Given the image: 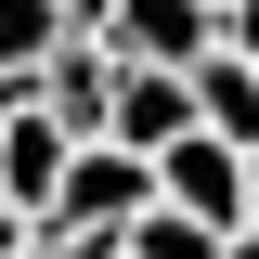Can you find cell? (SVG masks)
I'll return each mask as SVG.
<instances>
[{
	"label": "cell",
	"instance_id": "obj_1",
	"mask_svg": "<svg viewBox=\"0 0 259 259\" xmlns=\"http://www.w3.org/2000/svg\"><path fill=\"white\" fill-rule=\"evenodd\" d=\"M143 207H156V168L117 156V143H78L65 182H52V207H39V233H65V246H117Z\"/></svg>",
	"mask_w": 259,
	"mask_h": 259
},
{
	"label": "cell",
	"instance_id": "obj_2",
	"mask_svg": "<svg viewBox=\"0 0 259 259\" xmlns=\"http://www.w3.org/2000/svg\"><path fill=\"white\" fill-rule=\"evenodd\" d=\"M156 207H168V221H194L207 246H233V233H246V156H221L207 130H182V143L156 156Z\"/></svg>",
	"mask_w": 259,
	"mask_h": 259
},
{
	"label": "cell",
	"instance_id": "obj_3",
	"mask_svg": "<svg viewBox=\"0 0 259 259\" xmlns=\"http://www.w3.org/2000/svg\"><path fill=\"white\" fill-rule=\"evenodd\" d=\"M104 52L143 65V78H182V65L207 52V0H117V13H104Z\"/></svg>",
	"mask_w": 259,
	"mask_h": 259
},
{
	"label": "cell",
	"instance_id": "obj_4",
	"mask_svg": "<svg viewBox=\"0 0 259 259\" xmlns=\"http://www.w3.org/2000/svg\"><path fill=\"white\" fill-rule=\"evenodd\" d=\"M65 156H78V143H65V130L39 117V104H0V207H13L26 233H39V207H52Z\"/></svg>",
	"mask_w": 259,
	"mask_h": 259
},
{
	"label": "cell",
	"instance_id": "obj_5",
	"mask_svg": "<svg viewBox=\"0 0 259 259\" xmlns=\"http://www.w3.org/2000/svg\"><path fill=\"white\" fill-rule=\"evenodd\" d=\"M104 104H117V52H104V39H65V52L39 65V117H52L65 143H104Z\"/></svg>",
	"mask_w": 259,
	"mask_h": 259
},
{
	"label": "cell",
	"instance_id": "obj_6",
	"mask_svg": "<svg viewBox=\"0 0 259 259\" xmlns=\"http://www.w3.org/2000/svg\"><path fill=\"white\" fill-rule=\"evenodd\" d=\"M182 104H194V130H207L221 156H259V65L194 52V65H182Z\"/></svg>",
	"mask_w": 259,
	"mask_h": 259
},
{
	"label": "cell",
	"instance_id": "obj_7",
	"mask_svg": "<svg viewBox=\"0 0 259 259\" xmlns=\"http://www.w3.org/2000/svg\"><path fill=\"white\" fill-rule=\"evenodd\" d=\"M182 130H194V104H182V78H143V65H117V104H104V143L156 168L168 143H182Z\"/></svg>",
	"mask_w": 259,
	"mask_h": 259
},
{
	"label": "cell",
	"instance_id": "obj_8",
	"mask_svg": "<svg viewBox=\"0 0 259 259\" xmlns=\"http://www.w3.org/2000/svg\"><path fill=\"white\" fill-rule=\"evenodd\" d=\"M65 52V26H52V0H0V91H39V65Z\"/></svg>",
	"mask_w": 259,
	"mask_h": 259
},
{
	"label": "cell",
	"instance_id": "obj_9",
	"mask_svg": "<svg viewBox=\"0 0 259 259\" xmlns=\"http://www.w3.org/2000/svg\"><path fill=\"white\" fill-rule=\"evenodd\" d=\"M207 52H233V65H259V0H221V13H207Z\"/></svg>",
	"mask_w": 259,
	"mask_h": 259
},
{
	"label": "cell",
	"instance_id": "obj_10",
	"mask_svg": "<svg viewBox=\"0 0 259 259\" xmlns=\"http://www.w3.org/2000/svg\"><path fill=\"white\" fill-rule=\"evenodd\" d=\"M104 13H117V0H52V26H65V39H104Z\"/></svg>",
	"mask_w": 259,
	"mask_h": 259
},
{
	"label": "cell",
	"instance_id": "obj_11",
	"mask_svg": "<svg viewBox=\"0 0 259 259\" xmlns=\"http://www.w3.org/2000/svg\"><path fill=\"white\" fill-rule=\"evenodd\" d=\"M13 259H104V246H65V233H26Z\"/></svg>",
	"mask_w": 259,
	"mask_h": 259
},
{
	"label": "cell",
	"instance_id": "obj_12",
	"mask_svg": "<svg viewBox=\"0 0 259 259\" xmlns=\"http://www.w3.org/2000/svg\"><path fill=\"white\" fill-rule=\"evenodd\" d=\"M13 246H26V221H13V207H0V259H13Z\"/></svg>",
	"mask_w": 259,
	"mask_h": 259
},
{
	"label": "cell",
	"instance_id": "obj_13",
	"mask_svg": "<svg viewBox=\"0 0 259 259\" xmlns=\"http://www.w3.org/2000/svg\"><path fill=\"white\" fill-rule=\"evenodd\" d=\"M246 233H259V156H246Z\"/></svg>",
	"mask_w": 259,
	"mask_h": 259
},
{
	"label": "cell",
	"instance_id": "obj_14",
	"mask_svg": "<svg viewBox=\"0 0 259 259\" xmlns=\"http://www.w3.org/2000/svg\"><path fill=\"white\" fill-rule=\"evenodd\" d=\"M207 13H221V0H207Z\"/></svg>",
	"mask_w": 259,
	"mask_h": 259
},
{
	"label": "cell",
	"instance_id": "obj_15",
	"mask_svg": "<svg viewBox=\"0 0 259 259\" xmlns=\"http://www.w3.org/2000/svg\"><path fill=\"white\" fill-rule=\"evenodd\" d=\"M104 259H117V246H104Z\"/></svg>",
	"mask_w": 259,
	"mask_h": 259
}]
</instances>
